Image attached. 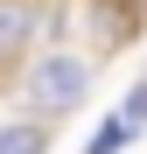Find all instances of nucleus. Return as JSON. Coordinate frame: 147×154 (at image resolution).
I'll return each instance as SVG.
<instances>
[{"mask_svg":"<svg viewBox=\"0 0 147 154\" xmlns=\"http://www.w3.org/2000/svg\"><path fill=\"white\" fill-rule=\"evenodd\" d=\"M126 140H133V126H126V119L112 112V119H98V133L84 140V154H119V147H126Z\"/></svg>","mask_w":147,"mask_h":154,"instance_id":"nucleus-3","label":"nucleus"},{"mask_svg":"<svg viewBox=\"0 0 147 154\" xmlns=\"http://www.w3.org/2000/svg\"><path fill=\"white\" fill-rule=\"evenodd\" d=\"M119 119H126V126H140V119H147V84H133V91H126V112H119Z\"/></svg>","mask_w":147,"mask_h":154,"instance_id":"nucleus-4","label":"nucleus"},{"mask_svg":"<svg viewBox=\"0 0 147 154\" xmlns=\"http://www.w3.org/2000/svg\"><path fill=\"white\" fill-rule=\"evenodd\" d=\"M0 154H49V119H7L0 126Z\"/></svg>","mask_w":147,"mask_h":154,"instance_id":"nucleus-2","label":"nucleus"},{"mask_svg":"<svg viewBox=\"0 0 147 154\" xmlns=\"http://www.w3.org/2000/svg\"><path fill=\"white\" fill-rule=\"evenodd\" d=\"M28 105H35V119H56V112H77L84 98H91V63L84 56H70V49H49V56H35V70H28Z\"/></svg>","mask_w":147,"mask_h":154,"instance_id":"nucleus-1","label":"nucleus"}]
</instances>
